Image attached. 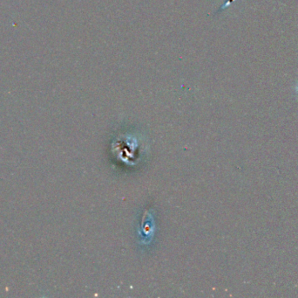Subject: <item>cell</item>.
<instances>
[{
	"mask_svg": "<svg viewBox=\"0 0 298 298\" xmlns=\"http://www.w3.org/2000/svg\"><path fill=\"white\" fill-rule=\"evenodd\" d=\"M295 90H296L297 94L298 95V82L297 83V85H296V87H295Z\"/></svg>",
	"mask_w": 298,
	"mask_h": 298,
	"instance_id": "6da1fadb",
	"label": "cell"
}]
</instances>
